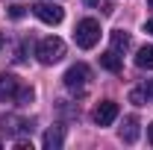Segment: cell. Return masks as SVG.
<instances>
[{
	"label": "cell",
	"instance_id": "2e32d148",
	"mask_svg": "<svg viewBox=\"0 0 153 150\" xmlns=\"http://www.w3.org/2000/svg\"><path fill=\"white\" fill-rule=\"evenodd\" d=\"M141 91L147 94V100H150V97H153V79H147V82H144V88H141Z\"/></svg>",
	"mask_w": 153,
	"mask_h": 150
},
{
	"label": "cell",
	"instance_id": "e0dca14e",
	"mask_svg": "<svg viewBox=\"0 0 153 150\" xmlns=\"http://www.w3.org/2000/svg\"><path fill=\"white\" fill-rule=\"evenodd\" d=\"M144 33H150V36H153V18L147 21V24H144Z\"/></svg>",
	"mask_w": 153,
	"mask_h": 150
},
{
	"label": "cell",
	"instance_id": "7c38bea8",
	"mask_svg": "<svg viewBox=\"0 0 153 150\" xmlns=\"http://www.w3.org/2000/svg\"><path fill=\"white\" fill-rule=\"evenodd\" d=\"M135 65L144 68V71H153V47H141L138 56H135Z\"/></svg>",
	"mask_w": 153,
	"mask_h": 150
},
{
	"label": "cell",
	"instance_id": "30bf717a",
	"mask_svg": "<svg viewBox=\"0 0 153 150\" xmlns=\"http://www.w3.org/2000/svg\"><path fill=\"white\" fill-rule=\"evenodd\" d=\"M100 65H103L106 71H112V74H118V71H121V56H118L115 50H106V53L100 56Z\"/></svg>",
	"mask_w": 153,
	"mask_h": 150
},
{
	"label": "cell",
	"instance_id": "ba28073f",
	"mask_svg": "<svg viewBox=\"0 0 153 150\" xmlns=\"http://www.w3.org/2000/svg\"><path fill=\"white\" fill-rule=\"evenodd\" d=\"M121 138H124L127 144H133L135 138H138V118H135V115L124 118V127H121Z\"/></svg>",
	"mask_w": 153,
	"mask_h": 150
},
{
	"label": "cell",
	"instance_id": "3957f363",
	"mask_svg": "<svg viewBox=\"0 0 153 150\" xmlns=\"http://www.w3.org/2000/svg\"><path fill=\"white\" fill-rule=\"evenodd\" d=\"M74 41H76V47L91 50L97 41H100V24L94 18H82L76 24V30H74Z\"/></svg>",
	"mask_w": 153,
	"mask_h": 150
},
{
	"label": "cell",
	"instance_id": "4fadbf2b",
	"mask_svg": "<svg viewBox=\"0 0 153 150\" xmlns=\"http://www.w3.org/2000/svg\"><path fill=\"white\" fill-rule=\"evenodd\" d=\"M15 103H18V106H27V103H33V88H21V91L15 94Z\"/></svg>",
	"mask_w": 153,
	"mask_h": 150
},
{
	"label": "cell",
	"instance_id": "8992f818",
	"mask_svg": "<svg viewBox=\"0 0 153 150\" xmlns=\"http://www.w3.org/2000/svg\"><path fill=\"white\" fill-rule=\"evenodd\" d=\"M21 91V79L12 74H0V103H15V94Z\"/></svg>",
	"mask_w": 153,
	"mask_h": 150
},
{
	"label": "cell",
	"instance_id": "ffe728a7",
	"mask_svg": "<svg viewBox=\"0 0 153 150\" xmlns=\"http://www.w3.org/2000/svg\"><path fill=\"white\" fill-rule=\"evenodd\" d=\"M0 47H3V38H0Z\"/></svg>",
	"mask_w": 153,
	"mask_h": 150
},
{
	"label": "cell",
	"instance_id": "d6986e66",
	"mask_svg": "<svg viewBox=\"0 0 153 150\" xmlns=\"http://www.w3.org/2000/svg\"><path fill=\"white\" fill-rule=\"evenodd\" d=\"M147 141H150V144H153V124H150V127H147Z\"/></svg>",
	"mask_w": 153,
	"mask_h": 150
},
{
	"label": "cell",
	"instance_id": "5b68a950",
	"mask_svg": "<svg viewBox=\"0 0 153 150\" xmlns=\"http://www.w3.org/2000/svg\"><path fill=\"white\" fill-rule=\"evenodd\" d=\"M0 124H3V132H9V135H30L33 132V121H27V118H18V115H3L0 118Z\"/></svg>",
	"mask_w": 153,
	"mask_h": 150
},
{
	"label": "cell",
	"instance_id": "52a82bcc",
	"mask_svg": "<svg viewBox=\"0 0 153 150\" xmlns=\"http://www.w3.org/2000/svg\"><path fill=\"white\" fill-rule=\"evenodd\" d=\"M91 118H94L97 127H109L115 118H118V103H115V100H103V103L94 109V115H91Z\"/></svg>",
	"mask_w": 153,
	"mask_h": 150
},
{
	"label": "cell",
	"instance_id": "9a60e30c",
	"mask_svg": "<svg viewBox=\"0 0 153 150\" xmlns=\"http://www.w3.org/2000/svg\"><path fill=\"white\" fill-rule=\"evenodd\" d=\"M24 12H27V6H18V3H15V6H9V18H24Z\"/></svg>",
	"mask_w": 153,
	"mask_h": 150
},
{
	"label": "cell",
	"instance_id": "5bb4252c",
	"mask_svg": "<svg viewBox=\"0 0 153 150\" xmlns=\"http://www.w3.org/2000/svg\"><path fill=\"white\" fill-rule=\"evenodd\" d=\"M144 100H147V94L141 91V88H133V91H130V103H135V106H144Z\"/></svg>",
	"mask_w": 153,
	"mask_h": 150
},
{
	"label": "cell",
	"instance_id": "277c9868",
	"mask_svg": "<svg viewBox=\"0 0 153 150\" xmlns=\"http://www.w3.org/2000/svg\"><path fill=\"white\" fill-rule=\"evenodd\" d=\"M33 9V15H36L38 21H44V24H62V18H65V9L59 6V3H50V0H38V3H33L30 6Z\"/></svg>",
	"mask_w": 153,
	"mask_h": 150
},
{
	"label": "cell",
	"instance_id": "44dd1931",
	"mask_svg": "<svg viewBox=\"0 0 153 150\" xmlns=\"http://www.w3.org/2000/svg\"><path fill=\"white\" fill-rule=\"evenodd\" d=\"M147 3H150V6H153V0H147Z\"/></svg>",
	"mask_w": 153,
	"mask_h": 150
},
{
	"label": "cell",
	"instance_id": "8fae6325",
	"mask_svg": "<svg viewBox=\"0 0 153 150\" xmlns=\"http://www.w3.org/2000/svg\"><path fill=\"white\" fill-rule=\"evenodd\" d=\"M127 47H130V36H127L124 30H115L112 33V50L115 53H124Z\"/></svg>",
	"mask_w": 153,
	"mask_h": 150
},
{
	"label": "cell",
	"instance_id": "9c48e42d",
	"mask_svg": "<svg viewBox=\"0 0 153 150\" xmlns=\"http://www.w3.org/2000/svg\"><path fill=\"white\" fill-rule=\"evenodd\" d=\"M62 141H65L62 127H50V130L44 132V150H59V147H62Z\"/></svg>",
	"mask_w": 153,
	"mask_h": 150
},
{
	"label": "cell",
	"instance_id": "7a4b0ae2",
	"mask_svg": "<svg viewBox=\"0 0 153 150\" xmlns=\"http://www.w3.org/2000/svg\"><path fill=\"white\" fill-rule=\"evenodd\" d=\"M65 88L71 94H85V88H88V79H91V71H88V65H82V62H76V65H71L68 71H65Z\"/></svg>",
	"mask_w": 153,
	"mask_h": 150
},
{
	"label": "cell",
	"instance_id": "6da1fadb",
	"mask_svg": "<svg viewBox=\"0 0 153 150\" xmlns=\"http://www.w3.org/2000/svg\"><path fill=\"white\" fill-rule=\"evenodd\" d=\"M36 56L41 65H56L59 59L65 56V41L56 36H47V38H41L38 41V47H36Z\"/></svg>",
	"mask_w": 153,
	"mask_h": 150
},
{
	"label": "cell",
	"instance_id": "ac0fdd59",
	"mask_svg": "<svg viewBox=\"0 0 153 150\" xmlns=\"http://www.w3.org/2000/svg\"><path fill=\"white\" fill-rule=\"evenodd\" d=\"M82 3H85V6H100L103 0H82Z\"/></svg>",
	"mask_w": 153,
	"mask_h": 150
}]
</instances>
